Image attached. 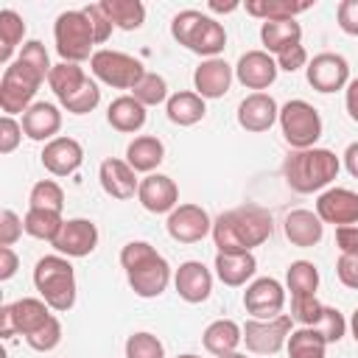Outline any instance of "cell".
Returning a JSON list of instances; mask_svg holds the SVG:
<instances>
[{
    "label": "cell",
    "mask_w": 358,
    "mask_h": 358,
    "mask_svg": "<svg viewBox=\"0 0 358 358\" xmlns=\"http://www.w3.org/2000/svg\"><path fill=\"white\" fill-rule=\"evenodd\" d=\"M53 64L48 59V50L39 39H31L22 45V50L17 53V59L3 70L0 78V109L3 115H17V112H28L34 103L36 90L42 87V81L50 76Z\"/></svg>",
    "instance_id": "cell-1"
},
{
    "label": "cell",
    "mask_w": 358,
    "mask_h": 358,
    "mask_svg": "<svg viewBox=\"0 0 358 358\" xmlns=\"http://www.w3.org/2000/svg\"><path fill=\"white\" fill-rule=\"evenodd\" d=\"M271 232H274L271 215L257 204L227 210L213 221V241L218 252H252L255 246L266 243Z\"/></svg>",
    "instance_id": "cell-2"
},
{
    "label": "cell",
    "mask_w": 358,
    "mask_h": 358,
    "mask_svg": "<svg viewBox=\"0 0 358 358\" xmlns=\"http://www.w3.org/2000/svg\"><path fill=\"white\" fill-rule=\"evenodd\" d=\"M120 266L126 268V280H129L131 291L143 299L159 296L171 282L168 260L145 241H129L120 249Z\"/></svg>",
    "instance_id": "cell-3"
},
{
    "label": "cell",
    "mask_w": 358,
    "mask_h": 358,
    "mask_svg": "<svg viewBox=\"0 0 358 358\" xmlns=\"http://www.w3.org/2000/svg\"><path fill=\"white\" fill-rule=\"evenodd\" d=\"M338 157L330 148H302L291 151L282 165V176L296 193H319L338 176Z\"/></svg>",
    "instance_id": "cell-4"
},
{
    "label": "cell",
    "mask_w": 358,
    "mask_h": 358,
    "mask_svg": "<svg viewBox=\"0 0 358 358\" xmlns=\"http://www.w3.org/2000/svg\"><path fill=\"white\" fill-rule=\"evenodd\" d=\"M171 36L187 48L190 53H199L204 59H218V53L227 48V31L218 20L210 14H201L196 8H185L171 22Z\"/></svg>",
    "instance_id": "cell-5"
},
{
    "label": "cell",
    "mask_w": 358,
    "mask_h": 358,
    "mask_svg": "<svg viewBox=\"0 0 358 358\" xmlns=\"http://www.w3.org/2000/svg\"><path fill=\"white\" fill-rule=\"evenodd\" d=\"M34 285L39 291V299L50 305V310H70L76 305V271L70 266V257L64 255H45L34 266Z\"/></svg>",
    "instance_id": "cell-6"
},
{
    "label": "cell",
    "mask_w": 358,
    "mask_h": 358,
    "mask_svg": "<svg viewBox=\"0 0 358 358\" xmlns=\"http://www.w3.org/2000/svg\"><path fill=\"white\" fill-rule=\"evenodd\" d=\"M53 39H56V53L62 56V62L78 64L84 59H92L95 34H92V25L81 8L78 11H62L56 17Z\"/></svg>",
    "instance_id": "cell-7"
},
{
    "label": "cell",
    "mask_w": 358,
    "mask_h": 358,
    "mask_svg": "<svg viewBox=\"0 0 358 358\" xmlns=\"http://www.w3.org/2000/svg\"><path fill=\"white\" fill-rule=\"evenodd\" d=\"M280 129L294 151L316 148V140L322 137V115L316 112L313 103L294 98L285 106H280Z\"/></svg>",
    "instance_id": "cell-8"
},
{
    "label": "cell",
    "mask_w": 358,
    "mask_h": 358,
    "mask_svg": "<svg viewBox=\"0 0 358 358\" xmlns=\"http://www.w3.org/2000/svg\"><path fill=\"white\" fill-rule=\"evenodd\" d=\"M90 70L98 81H103L115 90H134V84L145 76L140 59H134L129 53H120V50H106V48L92 53Z\"/></svg>",
    "instance_id": "cell-9"
},
{
    "label": "cell",
    "mask_w": 358,
    "mask_h": 358,
    "mask_svg": "<svg viewBox=\"0 0 358 358\" xmlns=\"http://www.w3.org/2000/svg\"><path fill=\"white\" fill-rule=\"evenodd\" d=\"M50 305L45 299H36V296H22L17 302H8L0 308V336L3 338H11L14 333L17 336H31L36 333L42 324H48L50 319Z\"/></svg>",
    "instance_id": "cell-10"
},
{
    "label": "cell",
    "mask_w": 358,
    "mask_h": 358,
    "mask_svg": "<svg viewBox=\"0 0 358 358\" xmlns=\"http://www.w3.org/2000/svg\"><path fill=\"white\" fill-rule=\"evenodd\" d=\"M291 330H294V319L288 313L277 319H249L243 324V341L257 355H274L288 344Z\"/></svg>",
    "instance_id": "cell-11"
},
{
    "label": "cell",
    "mask_w": 358,
    "mask_h": 358,
    "mask_svg": "<svg viewBox=\"0 0 358 358\" xmlns=\"http://www.w3.org/2000/svg\"><path fill=\"white\" fill-rule=\"evenodd\" d=\"M305 73H308V84L316 92H324V95L347 90V84H350V64H347V59L341 53H330V50L327 53H316L308 62Z\"/></svg>",
    "instance_id": "cell-12"
},
{
    "label": "cell",
    "mask_w": 358,
    "mask_h": 358,
    "mask_svg": "<svg viewBox=\"0 0 358 358\" xmlns=\"http://www.w3.org/2000/svg\"><path fill=\"white\" fill-rule=\"evenodd\" d=\"M243 308L252 319H277L285 308V288L274 277H257L243 291Z\"/></svg>",
    "instance_id": "cell-13"
},
{
    "label": "cell",
    "mask_w": 358,
    "mask_h": 358,
    "mask_svg": "<svg viewBox=\"0 0 358 358\" xmlns=\"http://www.w3.org/2000/svg\"><path fill=\"white\" fill-rule=\"evenodd\" d=\"M50 246L64 257H87L98 246V227L90 218H67Z\"/></svg>",
    "instance_id": "cell-14"
},
{
    "label": "cell",
    "mask_w": 358,
    "mask_h": 358,
    "mask_svg": "<svg viewBox=\"0 0 358 358\" xmlns=\"http://www.w3.org/2000/svg\"><path fill=\"white\" fill-rule=\"evenodd\" d=\"M168 235L179 243H199L204 235L213 232V221L204 207L199 204H179L173 213H168Z\"/></svg>",
    "instance_id": "cell-15"
},
{
    "label": "cell",
    "mask_w": 358,
    "mask_h": 358,
    "mask_svg": "<svg viewBox=\"0 0 358 358\" xmlns=\"http://www.w3.org/2000/svg\"><path fill=\"white\" fill-rule=\"evenodd\" d=\"M316 215L322 224H358V193L350 187H327L316 199Z\"/></svg>",
    "instance_id": "cell-16"
},
{
    "label": "cell",
    "mask_w": 358,
    "mask_h": 358,
    "mask_svg": "<svg viewBox=\"0 0 358 358\" xmlns=\"http://www.w3.org/2000/svg\"><path fill=\"white\" fill-rule=\"evenodd\" d=\"M277 62L271 53L266 50H246L238 64H235V78L246 87V90H255V92H263L266 87H271L277 81Z\"/></svg>",
    "instance_id": "cell-17"
},
{
    "label": "cell",
    "mask_w": 358,
    "mask_h": 358,
    "mask_svg": "<svg viewBox=\"0 0 358 358\" xmlns=\"http://www.w3.org/2000/svg\"><path fill=\"white\" fill-rule=\"evenodd\" d=\"M137 201L143 204V210L154 215L173 213L179 207V187L165 173H148L137 187Z\"/></svg>",
    "instance_id": "cell-18"
},
{
    "label": "cell",
    "mask_w": 358,
    "mask_h": 358,
    "mask_svg": "<svg viewBox=\"0 0 358 358\" xmlns=\"http://www.w3.org/2000/svg\"><path fill=\"white\" fill-rule=\"evenodd\" d=\"M277 120H280V106L268 92H252L238 103V123L252 134L268 131Z\"/></svg>",
    "instance_id": "cell-19"
},
{
    "label": "cell",
    "mask_w": 358,
    "mask_h": 358,
    "mask_svg": "<svg viewBox=\"0 0 358 358\" xmlns=\"http://www.w3.org/2000/svg\"><path fill=\"white\" fill-rule=\"evenodd\" d=\"M42 168L53 176H70L81 168L84 162V148L78 140L73 137H53L50 143H45L42 148Z\"/></svg>",
    "instance_id": "cell-20"
},
{
    "label": "cell",
    "mask_w": 358,
    "mask_h": 358,
    "mask_svg": "<svg viewBox=\"0 0 358 358\" xmlns=\"http://www.w3.org/2000/svg\"><path fill=\"white\" fill-rule=\"evenodd\" d=\"M173 285L185 302L199 305L207 302L213 294V274L201 260H185L173 274Z\"/></svg>",
    "instance_id": "cell-21"
},
{
    "label": "cell",
    "mask_w": 358,
    "mask_h": 358,
    "mask_svg": "<svg viewBox=\"0 0 358 358\" xmlns=\"http://www.w3.org/2000/svg\"><path fill=\"white\" fill-rule=\"evenodd\" d=\"M134 173H137V171H134L126 159L109 157V159H103L101 168H98V182H101V187H103L106 196H112V199H117V201H126V199H131V196L137 193V187H140V182H137Z\"/></svg>",
    "instance_id": "cell-22"
},
{
    "label": "cell",
    "mask_w": 358,
    "mask_h": 358,
    "mask_svg": "<svg viewBox=\"0 0 358 358\" xmlns=\"http://www.w3.org/2000/svg\"><path fill=\"white\" fill-rule=\"evenodd\" d=\"M235 67H229L224 59H204L193 73V87L201 98H224L232 87Z\"/></svg>",
    "instance_id": "cell-23"
},
{
    "label": "cell",
    "mask_w": 358,
    "mask_h": 358,
    "mask_svg": "<svg viewBox=\"0 0 358 358\" xmlns=\"http://www.w3.org/2000/svg\"><path fill=\"white\" fill-rule=\"evenodd\" d=\"M62 129V112L56 103L36 101L25 115H22V131L28 140L36 143H50Z\"/></svg>",
    "instance_id": "cell-24"
},
{
    "label": "cell",
    "mask_w": 358,
    "mask_h": 358,
    "mask_svg": "<svg viewBox=\"0 0 358 358\" xmlns=\"http://www.w3.org/2000/svg\"><path fill=\"white\" fill-rule=\"evenodd\" d=\"M282 232L294 246L310 249V246H316L322 241L324 224L313 210H291L285 215V221H282Z\"/></svg>",
    "instance_id": "cell-25"
},
{
    "label": "cell",
    "mask_w": 358,
    "mask_h": 358,
    "mask_svg": "<svg viewBox=\"0 0 358 358\" xmlns=\"http://www.w3.org/2000/svg\"><path fill=\"white\" fill-rule=\"evenodd\" d=\"M213 268H215V277L224 285L238 288V285H246V280L255 277L257 260H255L252 252H218Z\"/></svg>",
    "instance_id": "cell-26"
},
{
    "label": "cell",
    "mask_w": 358,
    "mask_h": 358,
    "mask_svg": "<svg viewBox=\"0 0 358 358\" xmlns=\"http://www.w3.org/2000/svg\"><path fill=\"white\" fill-rule=\"evenodd\" d=\"M243 341V327L232 319H215L204 327L201 333V344L210 355H227V352H235L238 344Z\"/></svg>",
    "instance_id": "cell-27"
},
{
    "label": "cell",
    "mask_w": 358,
    "mask_h": 358,
    "mask_svg": "<svg viewBox=\"0 0 358 358\" xmlns=\"http://www.w3.org/2000/svg\"><path fill=\"white\" fill-rule=\"evenodd\" d=\"M145 106L134 98V95H120L109 103L106 109V120L115 131H123V134H134L145 126Z\"/></svg>",
    "instance_id": "cell-28"
},
{
    "label": "cell",
    "mask_w": 358,
    "mask_h": 358,
    "mask_svg": "<svg viewBox=\"0 0 358 358\" xmlns=\"http://www.w3.org/2000/svg\"><path fill=\"white\" fill-rule=\"evenodd\" d=\"M260 42L266 53H282L294 45H302V25L296 20H266L260 25Z\"/></svg>",
    "instance_id": "cell-29"
},
{
    "label": "cell",
    "mask_w": 358,
    "mask_h": 358,
    "mask_svg": "<svg viewBox=\"0 0 358 358\" xmlns=\"http://www.w3.org/2000/svg\"><path fill=\"white\" fill-rule=\"evenodd\" d=\"M162 159H165V145L154 134H140L126 145V162L137 173H154V168H159Z\"/></svg>",
    "instance_id": "cell-30"
},
{
    "label": "cell",
    "mask_w": 358,
    "mask_h": 358,
    "mask_svg": "<svg viewBox=\"0 0 358 358\" xmlns=\"http://www.w3.org/2000/svg\"><path fill=\"white\" fill-rule=\"evenodd\" d=\"M165 112H168V120L176 123V126H193L199 123L204 115H207V106H204V98L199 92H173L165 103Z\"/></svg>",
    "instance_id": "cell-31"
},
{
    "label": "cell",
    "mask_w": 358,
    "mask_h": 358,
    "mask_svg": "<svg viewBox=\"0 0 358 358\" xmlns=\"http://www.w3.org/2000/svg\"><path fill=\"white\" fill-rule=\"evenodd\" d=\"M101 8L120 31H137L145 22V6L140 0H101Z\"/></svg>",
    "instance_id": "cell-32"
},
{
    "label": "cell",
    "mask_w": 358,
    "mask_h": 358,
    "mask_svg": "<svg viewBox=\"0 0 358 358\" xmlns=\"http://www.w3.org/2000/svg\"><path fill=\"white\" fill-rule=\"evenodd\" d=\"M25 36V20L14 11V8H3L0 11V62L8 67L14 59V50L20 48Z\"/></svg>",
    "instance_id": "cell-33"
},
{
    "label": "cell",
    "mask_w": 358,
    "mask_h": 358,
    "mask_svg": "<svg viewBox=\"0 0 358 358\" xmlns=\"http://www.w3.org/2000/svg\"><path fill=\"white\" fill-rule=\"evenodd\" d=\"M87 78H90V76L81 70V64L59 62V64H53V70H50V76H48V84H50L53 95L59 98V103H62V101L70 98L76 90H81V84H84Z\"/></svg>",
    "instance_id": "cell-34"
},
{
    "label": "cell",
    "mask_w": 358,
    "mask_h": 358,
    "mask_svg": "<svg viewBox=\"0 0 358 358\" xmlns=\"http://www.w3.org/2000/svg\"><path fill=\"white\" fill-rule=\"evenodd\" d=\"M313 3H291V0H252L246 3V14L266 20H296V14L308 11Z\"/></svg>",
    "instance_id": "cell-35"
},
{
    "label": "cell",
    "mask_w": 358,
    "mask_h": 358,
    "mask_svg": "<svg viewBox=\"0 0 358 358\" xmlns=\"http://www.w3.org/2000/svg\"><path fill=\"white\" fill-rule=\"evenodd\" d=\"M62 224H64L62 213H53V210H34V207H28V213H25V218H22V227H25V232H28L31 238H36V241H50V243H53V238L59 235Z\"/></svg>",
    "instance_id": "cell-36"
},
{
    "label": "cell",
    "mask_w": 358,
    "mask_h": 358,
    "mask_svg": "<svg viewBox=\"0 0 358 358\" xmlns=\"http://www.w3.org/2000/svg\"><path fill=\"white\" fill-rule=\"evenodd\" d=\"M285 347H288V358H324L327 341L322 338L319 330L299 327V330H291Z\"/></svg>",
    "instance_id": "cell-37"
},
{
    "label": "cell",
    "mask_w": 358,
    "mask_h": 358,
    "mask_svg": "<svg viewBox=\"0 0 358 358\" xmlns=\"http://www.w3.org/2000/svg\"><path fill=\"white\" fill-rule=\"evenodd\" d=\"M291 296H313L319 288V268L310 260H294L285 271Z\"/></svg>",
    "instance_id": "cell-38"
},
{
    "label": "cell",
    "mask_w": 358,
    "mask_h": 358,
    "mask_svg": "<svg viewBox=\"0 0 358 358\" xmlns=\"http://www.w3.org/2000/svg\"><path fill=\"white\" fill-rule=\"evenodd\" d=\"M28 207L62 213V207H64V190H62V185L53 182V179H39L31 187V193H28Z\"/></svg>",
    "instance_id": "cell-39"
},
{
    "label": "cell",
    "mask_w": 358,
    "mask_h": 358,
    "mask_svg": "<svg viewBox=\"0 0 358 358\" xmlns=\"http://www.w3.org/2000/svg\"><path fill=\"white\" fill-rule=\"evenodd\" d=\"M131 95L143 103V106H159V103H168V81L159 76V73H148L134 84Z\"/></svg>",
    "instance_id": "cell-40"
},
{
    "label": "cell",
    "mask_w": 358,
    "mask_h": 358,
    "mask_svg": "<svg viewBox=\"0 0 358 358\" xmlns=\"http://www.w3.org/2000/svg\"><path fill=\"white\" fill-rule=\"evenodd\" d=\"M126 358H165V347L154 333L140 330L126 338Z\"/></svg>",
    "instance_id": "cell-41"
},
{
    "label": "cell",
    "mask_w": 358,
    "mask_h": 358,
    "mask_svg": "<svg viewBox=\"0 0 358 358\" xmlns=\"http://www.w3.org/2000/svg\"><path fill=\"white\" fill-rule=\"evenodd\" d=\"M98 103H101V90H98V84H95L92 78H87V81L81 84V90H76L70 98L62 101V106H64L67 112H73V115H87V112H92Z\"/></svg>",
    "instance_id": "cell-42"
},
{
    "label": "cell",
    "mask_w": 358,
    "mask_h": 358,
    "mask_svg": "<svg viewBox=\"0 0 358 358\" xmlns=\"http://www.w3.org/2000/svg\"><path fill=\"white\" fill-rule=\"evenodd\" d=\"M59 341H62V322H59L56 316H50L48 324H42L36 333H31V336L25 338V344H28L31 350H36V352H50V350L59 347Z\"/></svg>",
    "instance_id": "cell-43"
},
{
    "label": "cell",
    "mask_w": 358,
    "mask_h": 358,
    "mask_svg": "<svg viewBox=\"0 0 358 358\" xmlns=\"http://www.w3.org/2000/svg\"><path fill=\"white\" fill-rule=\"evenodd\" d=\"M322 310L324 305L313 296H291V319L299 322L302 327H313L319 319H322Z\"/></svg>",
    "instance_id": "cell-44"
},
{
    "label": "cell",
    "mask_w": 358,
    "mask_h": 358,
    "mask_svg": "<svg viewBox=\"0 0 358 358\" xmlns=\"http://www.w3.org/2000/svg\"><path fill=\"white\" fill-rule=\"evenodd\" d=\"M313 330H319V333H322V338H324L327 344H336V341H341V336H344V330H347V319L341 316V310H338V308L324 305L322 319L313 324Z\"/></svg>",
    "instance_id": "cell-45"
},
{
    "label": "cell",
    "mask_w": 358,
    "mask_h": 358,
    "mask_svg": "<svg viewBox=\"0 0 358 358\" xmlns=\"http://www.w3.org/2000/svg\"><path fill=\"white\" fill-rule=\"evenodd\" d=\"M25 232L22 218L14 210H0V246H14L20 241V235Z\"/></svg>",
    "instance_id": "cell-46"
},
{
    "label": "cell",
    "mask_w": 358,
    "mask_h": 358,
    "mask_svg": "<svg viewBox=\"0 0 358 358\" xmlns=\"http://www.w3.org/2000/svg\"><path fill=\"white\" fill-rule=\"evenodd\" d=\"M84 14H87V20H90V25H92V34H95V45H103L106 39H109V34H112V22H109V17L103 14V8H101V3H92V6H84L81 8Z\"/></svg>",
    "instance_id": "cell-47"
},
{
    "label": "cell",
    "mask_w": 358,
    "mask_h": 358,
    "mask_svg": "<svg viewBox=\"0 0 358 358\" xmlns=\"http://www.w3.org/2000/svg\"><path fill=\"white\" fill-rule=\"evenodd\" d=\"M22 123H17L11 115L0 117V154H11L22 140Z\"/></svg>",
    "instance_id": "cell-48"
},
{
    "label": "cell",
    "mask_w": 358,
    "mask_h": 358,
    "mask_svg": "<svg viewBox=\"0 0 358 358\" xmlns=\"http://www.w3.org/2000/svg\"><path fill=\"white\" fill-rule=\"evenodd\" d=\"M338 28L350 36H358V0H341L336 8Z\"/></svg>",
    "instance_id": "cell-49"
},
{
    "label": "cell",
    "mask_w": 358,
    "mask_h": 358,
    "mask_svg": "<svg viewBox=\"0 0 358 358\" xmlns=\"http://www.w3.org/2000/svg\"><path fill=\"white\" fill-rule=\"evenodd\" d=\"M274 62H277L280 70H285V73H296L299 67H308V50H305L302 45H294V48L277 53Z\"/></svg>",
    "instance_id": "cell-50"
},
{
    "label": "cell",
    "mask_w": 358,
    "mask_h": 358,
    "mask_svg": "<svg viewBox=\"0 0 358 358\" xmlns=\"http://www.w3.org/2000/svg\"><path fill=\"white\" fill-rule=\"evenodd\" d=\"M336 274H338L341 285L358 291V255H341L336 263Z\"/></svg>",
    "instance_id": "cell-51"
},
{
    "label": "cell",
    "mask_w": 358,
    "mask_h": 358,
    "mask_svg": "<svg viewBox=\"0 0 358 358\" xmlns=\"http://www.w3.org/2000/svg\"><path fill=\"white\" fill-rule=\"evenodd\" d=\"M336 246L341 255H358V224L336 227Z\"/></svg>",
    "instance_id": "cell-52"
},
{
    "label": "cell",
    "mask_w": 358,
    "mask_h": 358,
    "mask_svg": "<svg viewBox=\"0 0 358 358\" xmlns=\"http://www.w3.org/2000/svg\"><path fill=\"white\" fill-rule=\"evenodd\" d=\"M20 268V257L14 255L11 246H0V280H11Z\"/></svg>",
    "instance_id": "cell-53"
},
{
    "label": "cell",
    "mask_w": 358,
    "mask_h": 358,
    "mask_svg": "<svg viewBox=\"0 0 358 358\" xmlns=\"http://www.w3.org/2000/svg\"><path fill=\"white\" fill-rule=\"evenodd\" d=\"M344 106H347V115L358 123V78H352L344 90Z\"/></svg>",
    "instance_id": "cell-54"
},
{
    "label": "cell",
    "mask_w": 358,
    "mask_h": 358,
    "mask_svg": "<svg viewBox=\"0 0 358 358\" xmlns=\"http://www.w3.org/2000/svg\"><path fill=\"white\" fill-rule=\"evenodd\" d=\"M344 168L352 179H358V143H350L344 148Z\"/></svg>",
    "instance_id": "cell-55"
},
{
    "label": "cell",
    "mask_w": 358,
    "mask_h": 358,
    "mask_svg": "<svg viewBox=\"0 0 358 358\" xmlns=\"http://www.w3.org/2000/svg\"><path fill=\"white\" fill-rule=\"evenodd\" d=\"M207 8L210 11H235L238 3H207Z\"/></svg>",
    "instance_id": "cell-56"
},
{
    "label": "cell",
    "mask_w": 358,
    "mask_h": 358,
    "mask_svg": "<svg viewBox=\"0 0 358 358\" xmlns=\"http://www.w3.org/2000/svg\"><path fill=\"white\" fill-rule=\"evenodd\" d=\"M350 330H352V338H355V344H358V308L352 310V319H350Z\"/></svg>",
    "instance_id": "cell-57"
},
{
    "label": "cell",
    "mask_w": 358,
    "mask_h": 358,
    "mask_svg": "<svg viewBox=\"0 0 358 358\" xmlns=\"http://www.w3.org/2000/svg\"><path fill=\"white\" fill-rule=\"evenodd\" d=\"M218 358H246V355H243V352H238V350H235V352H227V355H218Z\"/></svg>",
    "instance_id": "cell-58"
},
{
    "label": "cell",
    "mask_w": 358,
    "mask_h": 358,
    "mask_svg": "<svg viewBox=\"0 0 358 358\" xmlns=\"http://www.w3.org/2000/svg\"><path fill=\"white\" fill-rule=\"evenodd\" d=\"M176 358H201V355H193V352H185V355H176Z\"/></svg>",
    "instance_id": "cell-59"
}]
</instances>
